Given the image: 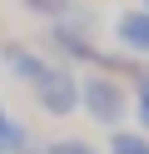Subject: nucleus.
Returning a JSON list of instances; mask_svg holds the SVG:
<instances>
[{
	"label": "nucleus",
	"instance_id": "9d476101",
	"mask_svg": "<svg viewBox=\"0 0 149 154\" xmlns=\"http://www.w3.org/2000/svg\"><path fill=\"white\" fill-rule=\"evenodd\" d=\"M144 5H149V0H144Z\"/></svg>",
	"mask_w": 149,
	"mask_h": 154
},
{
	"label": "nucleus",
	"instance_id": "39448f33",
	"mask_svg": "<svg viewBox=\"0 0 149 154\" xmlns=\"http://www.w3.org/2000/svg\"><path fill=\"white\" fill-rule=\"evenodd\" d=\"M5 65H10V75H20L25 85H35V80H40V70H45L50 60H40V55H35V50H25V45H10V50H5Z\"/></svg>",
	"mask_w": 149,
	"mask_h": 154
},
{
	"label": "nucleus",
	"instance_id": "0eeeda50",
	"mask_svg": "<svg viewBox=\"0 0 149 154\" xmlns=\"http://www.w3.org/2000/svg\"><path fill=\"white\" fill-rule=\"evenodd\" d=\"M45 154H95V144H85V139H55Z\"/></svg>",
	"mask_w": 149,
	"mask_h": 154
},
{
	"label": "nucleus",
	"instance_id": "7ed1b4c3",
	"mask_svg": "<svg viewBox=\"0 0 149 154\" xmlns=\"http://www.w3.org/2000/svg\"><path fill=\"white\" fill-rule=\"evenodd\" d=\"M55 45H60V50H70L75 60H95V65L104 60V55L85 40V25H79V20H55Z\"/></svg>",
	"mask_w": 149,
	"mask_h": 154
},
{
	"label": "nucleus",
	"instance_id": "423d86ee",
	"mask_svg": "<svg viewBox=\"0 0 149 154\" xmlns=\"http://www.w3.org/2000/svg\"><path fill=\"white\" fill-rule=\"evenodd\" d=\"M109 154H149V139L144 134H114L109 139Z\"/></svg>",
	"mask_w": 149,
	"mask_h": 154
},
{
	"label": "nucleus",
	"instance_id": "1a4fd4ad",
	"mask_svg": "<svg viewBox=\"0 0 149 154\" xmlns=\"http://www.w3.org/2000/svg\"><path fill=\"white\" fill-rule=\"evenodd\" d=\"M25 5H30L35 15H50V20H55V15H65V5H70V0H25Z\"/></svg>",
	"mask_w": 149,
	"mask_h": 154
},
{
	"label": "nucleus",
	"instance_id": "f03ea898",
	"mask_svg": "<svg viewBox=\"0 0 149 154\" xmlns=\"http://www.w3.org/2000/svg\"><path fill=\"white\" fill-rule=\"evenodd\" d=\"M79 100H85V109L95 114L99 124H119V119H124V109H129L124 90H119L114 80H104V75H89V80L79 85Z\"/></svg>",
	"mask_w": 149,
	"mask_h": 154
},
{
	"label": "nucleus",
	"instance_id": "6e6552de",
	"mask_svg": "<svg viewBox=\"0 0 149 154\" xmlns=\"http://www.w3.org/2000/svg\"><path fill=\"white\" fill-rule=\"evenodd\" d=\"M134 104H139V119L149 124V70L139 75V85H134Z\"/></svg>",
	"mask_w": 149,
	"mask_h": 154
},
{
	"label": "nucleus",
	"instance_id": "f257e3e1",
	"mask_svg": "<svg viewBox=\"0 0 149 154\" xmlns=\"http://www.w3.org/2000/svg\"><path fill=\"white\" fill-rule=\"evenodd\" d=\"M30 90H35L40 109H50V114H70V109L79 104V80L65 70V65H45Z\"/></svg>",
	"mask_w": 149,
	"mask_h": 154
},
{
	"label": "nucleus",
	"instance_id": "20e7f679",
	"mask_svg": "<svg viewBox=\"0 0 149 154\" xmlns=\"http://www.w3.org/2000/svg\"><path fill=\"white\" fill-rule=\"evenodd\" d=\"M114 35H119V45L149 55V10H124V15L114 20Z\"/></svg>",
	"mask_w": 149,
	"mask_h": 154
}]
</instances>
